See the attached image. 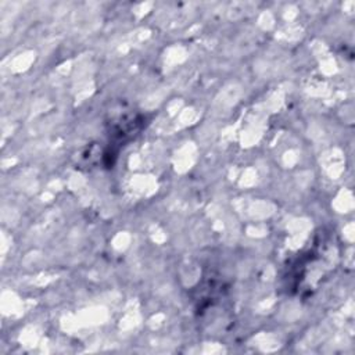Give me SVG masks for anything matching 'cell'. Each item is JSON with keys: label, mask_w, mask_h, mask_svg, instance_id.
I'll return each instance as SVG.
<instances>
[{"label": "cell", "mask_w": 355, "mask_h": 355, "mask_svg": "<svg viewBox=\"0 0 355 355\" xmlns=\"http://www.w3.org/2000/svg\"><path fill=\"white\" fill-rule=\"evenodd\" d=\"M143 125V118L139 115H121L114 122H111V136L116 139L118 141H123L126 139H130L133 135H136L137 130H140Z\"/></svg>", "instance_id": "cell-1"}]
</instances>
